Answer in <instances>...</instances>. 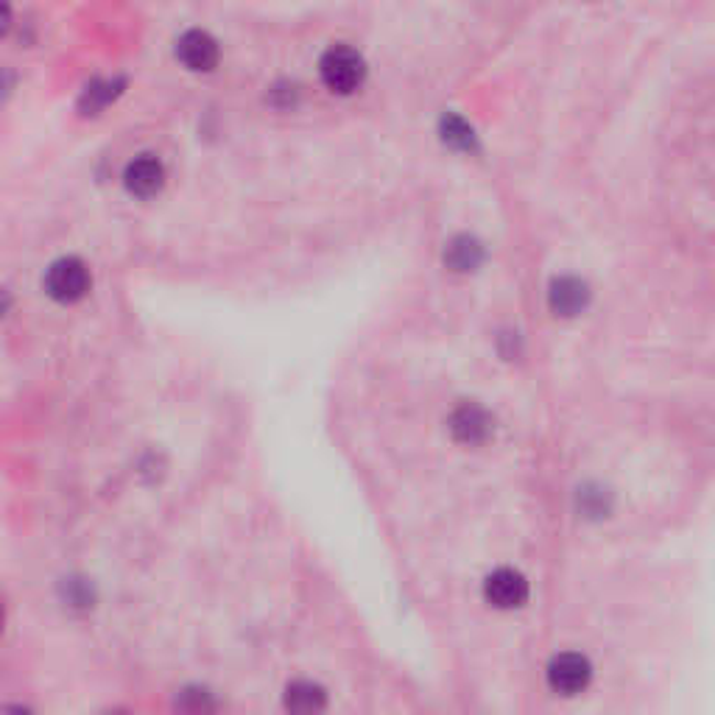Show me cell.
Returning <instances> with one entry per match:
<instances>
[{
  "label": "cell",
  "instance_id": "obj_1",
  "mask_svg": "<svg viewBox=\"0 0 715 715\" xmlns=\"http://www.w3.org/2000/svg\"><path fill=\"white\" fill-rule=\"evenodd\" d=\"M364 74L366 67L361 54L352 48H344V45L330 48L328 54H324V59H321V79H324V85H328L330 90L341 92V96L355 92L358 87H361V81H364Z\"/></svg>",
  "mask_w": 715,
  "mask_h": 715
},
{
  "label": "cell",
  "instance_id": "obj_2",
  "mask_svg": "<svg viewBox=\"0 0 715 715\" xmlns=\"http://www.w3.org/2000/svg\"><path fill=\"white\" fill-rule=\"evenodd\" d=\"M45 288H48V294L56 302H79V299L90 292V274H87V266L81 261L65 257V261H56L54 266L48 268Z\"/></svg>",
  "mask_w": 715,
  "mask_h": 715
},
{
  "label": "cell",
  "instance_id": "obj_3",
  "mask_svg": "<svg viewBox=\"0 0 715 715\" xmlns=\"http://www.w3.org/2000/svg\"><path fill=\"white\" fill-rule=\"evenodd\" d=\"M590 676H593L590 660L582 654H573V651L553 657L551 666H548V685L557 693H562V696L582 693L590 685Z\"/></svg>",
  "mask_w": 715,
  "mask_h": 715
},
{
  "label": "cell",
  "instance_id": "obj_4",
  "mask_svg": "<svg viewBox=\"0 0 715 715\" xmlns=\"http://www.w3.org/2000/svg\"><path fill=\"white\" fill-rule=\"evenodd\" d=\"M484 595L497 609H517V606H522L528 601V582L517 570L501 568L486 579Z\"/></svg>",
  "mask_w": 715,
  "mask_h": 715
},
{
  "label": "cell",
  "instance_id": "obj_5",
  "mask_svg": "<svg viewBox=\"0 0 715 715\" xmlns=\"http://www.w3.org/2000/svg\"><path fill=\"white\" fill-rule=\"evenodd\" d=\"M176 56L183 59L185 67L190 70H210L216 62H219V45L210 34L205 31H188L179 45H176Z\"/></svg>",
  "mask_w": 715,
  "mask_h": 715
},
{
  "label": "cell",
  "instance_id": "obj_6",
  "mask_svg": "<svg viewBox=\"0 0 715 715\" xmlns=\"http://www.w3.org/2000/svg\"><path fill=\"white\" fill-rule=\"evenodd\" d=\"M165 183V168L157 157L143 154V157L132 160L127 168V188L134 196H154Z\"/></svg>",
  "mask_w": 715,
  "mask_h": 715
},
{
  "label": "cell",
  "instance_id": "obj_7",
  "mask_svg": "<svg viewBox=\"0 0 715 715\" xmlns=\"http://www.w3.org/2000/svg\"><path fill=\"white\" fill-rule=\"evenodd\" d=\"M548 299H551L553 314L576 316V314H582L584 308H587L590 292H587V285H584L582 279L559 277V279H553Z\"/></svg>",
  "mask_w": 715,
  "mask_h": 715
},
{
  "label": "cell",
  "instance_id": "obj_8",
  "mask_svg": "<svg viewBox=\"0 0 715 715\" xmlns=\"http://www.w3.org/2000/svg\"><path fill=\"white\" fill-rule=\"evenodd\" d=\"M490 431H492L490 414H486L484 408L473 406V403L461 406L459 411L453 414V433H455V439H459V442L479 444V442H484L486 437H490Z\"/></svg>",
  "mask_w": 715,
  "mask_h": 715
},
{
  "label": "cell",
  "instance_id": "obj_9",
  "mask_svg": "<svg viewBox=\"0 0 715 715\" xmlns=\"http://www.w3.org/2000/svg\"><path fill=\"white\" fill-rule=\"evenodd\" d=\"M444 261L455 268V272H473L479 268V263L484 261V249H481L479 241L473 238L461 235L455 241H450L448 252H444Z\"/></svg>",
  "mask_w": 715,
  "mask_h": 715
},
{
  "label": "cell",
  "instance_id": "obj_10",
  "mask_svg": "<svg viewBox=\"0 0 715 715\" xmlns=\"http://www.w3.org/2000/svg\"><path fill=\"white\" fill-rule=\"evenodd\" d=\"M288 707L297 710V713H314V710L324 707V693L319 685L297 682V685L288 688Z\"/></svg>",
  "mask_w": 715,
  "mask_h": 715
},
{
  "label": "cell",
  "instance_id": "obj_11",
  "mask_svg": "<svg viewBox=\"0 0 715 715\" xmlns=\"http://www.w3.org/2000/svg\"><path fill=\"white\" fill-rule=\"evenodd\" d=\"M444 140L459 148H470L473 146V129L464 127L459 118H448V121H444Z\"/></svg>",
  "mask_w": 715,
  "mask_h": 715
}]
</instances>
